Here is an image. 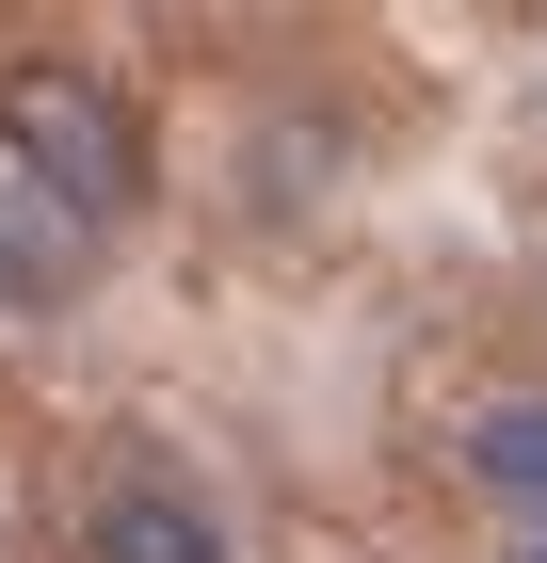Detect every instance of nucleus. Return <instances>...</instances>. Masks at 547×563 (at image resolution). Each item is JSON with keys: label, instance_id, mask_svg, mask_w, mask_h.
I'll return each instance as SVG.
<instances>
[{"label": "nucleus", "instance_id": "obj_2", "mask_svg": "<svg viewBox=\"0 0 547 563\" xmlns=\"http://www.w3.org/2000/svg\"><path fill=\"white\" fill-rule=\"evenodd\" d=\"M81 548H97V563H242V548H226V516H210L177 467H129L113 499H97V531H81Z\"/></svg>", "mask_w": 547, "mask_h": 563}, {"label": "nucleus", "instance_id": "obj_3", "mask_svg": "<svg viewBox=\"0 0 547 563\" xmlns=\"http://www.w3.org/2000/svg\"><path fill=\"white\" fill-rule=\"evenodd\" d=\"M467 483L483 499H547V402H483L467 419Z\"/></svg>", "mask_w": 547, "mask_h": 563}, {"label": "nucleus", "instance_id": "obj_1", "mask_svg": "<svg viewBox=\"0 0 547 563\" xmlns=\"http://www.w3.org/2000/svg\"><path fill=\"white\" fill-rule=\"evenodd\" d=\"M0 162L48 225H129V194H145V130L97 65H0Z\"/></svg>", "mask_w": 547, "mask_h": 563}, {"label": "nucleus", "instance_id": "obj_4", "mask_svg": "<svg viewBox=\"0 0 547 563\" xmlns=\"http://www.w3.org/2000/svg\"><path fill=\"white\" fill-rule=\"evenodd\" d=\"M48 274H65L48 210H33V194H0V306H48Z\"/></svg>", "mask_w": 547, "mask_h": 563}]
</instances>
